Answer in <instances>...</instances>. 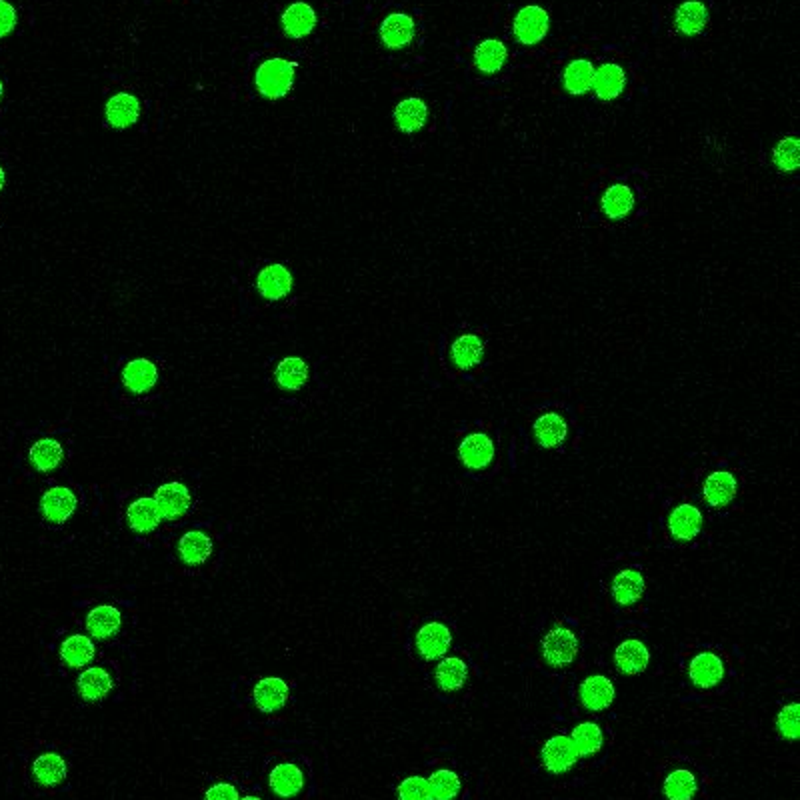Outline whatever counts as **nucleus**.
<instances>
[{"label": "nucleus", "instance_id": "f257e3e1", "mask_svg": "<svg viewBox=\"0 0 800 800\" xmlns=\"http://www.w3.org/2000/svg\"><path fill=\"white\" fill-rule=\"evenodd\" d=\"M296 64L285 59H268L257 71V89L267 99L287 97L293 87Z\"/></svg>", "mask_w": 800, "mask_h": 800}, {"label": "nucleus", "instance_id": "f03ea898", "mask_svg": "<svg viewBox=\"0 0 800 800\" xmlns=\"http://www.w3.org/2000/svg\"><path fill=\"white\" fill-rule=\"evenodd\" d=\"M580 651L579 636L567 626H554L541 640V653L544 663L554 668L569 666L577 661Z\"/></svg>", "mask_w": 800, "mask_h": 800}, {"label": "nucleus", "instance_id": "7ed1b4c3", "mask_svg": "<svg viewBox=\"0 0 800 800\" xmlns=\"http://www.w3.org/2000/svg\"><path fill=\"white\" fill-rule=\"evenodd\" d=\"M577 760L579 752L574 748L570 737H564V734L549 739L541 750L542 767L551 775H567L577 765Z\"/></svg>", "mask_w": 800, "mask_h": 800}, {"label": "nucleus", "instance_id": "20e7f679", "mask_svg": "<svg viewBox=\"0 0 800 800\" xmlns=\"http://www.w3.org/2000/svg\"><path fill=\"white\" fill-rule=\"evenodd\" d=\"M549 13L541 6H524L514 16L513 31L516 41L524 46L539 44L549 33Z\"/></svg>", "mask_w": 800, "mask_h": 800}, {"label": "nucleus", "instance_id": "39448f33", "mask_svg": "<svg viewBox=\"0 0 800 800\" xmlns=\"http://www.w3.org/2000/svg\"><path fill=\"white\" fill-rule=\"evenodd\" d=\"M615 682L605 674L587 676L579 686L580 704L590 712L607 711L615 701Z\"/></svg>", "mask_w": 800, "mask_h": 800}, {"label": "nucleus", "instance_id": "423d86ee", "mask_svg": "<svg viewBox=\"0 0 800 800\" xmlns=\"http://www.w3.org/2000/svg\"><path fill=\"white\" fill-rule=\"evenodd\" d=\"M458 458L470 470H483L494 460V442L485 432H473L458 445Z\"/></svg>", "mask_w": 800, "mask_h": 800}, {"label": "nucleus", "instance_id": "0eeeda50", "mask_svg": "<svg viewBox=\"0 0 800 800\" xmlns=\"http://www.w3.org/2000/svg\"><path fill=\"white\" fill-rule=\"evenodd\" d=\"M453 643V633L445 623H427L417 633V651L425 661L445 656Z\"/></svg>", "mask_w": 800, "mask_h": 800}, {"label": "nucleus", "instance_id": "6e6552de", "mask_svg": "<svg viewBox=\"0 0 800 800\" xmlns=\"http://www.w3.org/2000/svg\"><path fill=\"white\" fill-rule=\"evenodd\" d=\"M689 679L701 691L714 689L724 679V663L711 651L696 654L689 664Z\"/></svg>", "mask_w": 800, "mask_h": 800}, {"label": "nucleus", "instance_id": "1a4fd4ad", "mask_svg": "<svg viewBox=\"0 0 800 800\" xmlns=\"http://www.w3.org/2000/svg\"><path fill=\"white\" fill-rule=\"evenodd\" d=\"M702 529V514L699 508L689 503H682L673 508L671 516H668V532L673 534L676 541H692L699 536Z\"/></svg>", "mask_w": 800, "mask_h": 800}, {"label": "nucleus", "instance_id": "9d476101", "mask_svg": "<svg viewBox=\"0 0 800 800\" xmlns=\"http://www.w3.org/2000/svg\"><path fill=\"white\" fill-rule=\"evenodd\" d=\"M155 503L158 506L160 514L163 519L168 521H176L188 511L191 506V493L188 488L181 483H166L163 486H158V491L155 494Z\"/></svg>", "mask_w": 800, "mask_h": 800}, {"label": "nucleus", "instance_id": "9b49d317", "mask_svg": "<svg viewBox=\"0 0 800 800\" xmlns=\"http://www.w3.org/2000/svg\"><path fill=\"white\" fill-rule=\"evenodd\" d=\"M664 800H694L701 793V780L691 768H673L663 778Z\"/></svg>", "mask_w": 800, "mask_h": 800}, {"label": "nucleus", "instance_id": "f8f14e48", "mask_svg": "<svg viewBox=\"0 0 800 800\" xmlns=\"http://www.w3.org/2000/svg\"><path fill=\"white\" fill-rule=\"evenodd\" d=\"M414 33H417V26H414L412 16L404 13H392L381 24V41L392 51L404 49V46L410 44Z\"/></svg>", "mask_w": 800, "mask_h": 800}, {"label": "nucleus", "instance_id": "ddd939ff", "mask_svg": "<svg viewBox=\"0 0 800 800\" xmlns=\"http://www.w3.org/2000/svg\"><path fill=\"white\" fill-rule=\"evenodd\" d=\"M648 663H651V653H648V646L643 640L628 638L616 646L615 664L620 673L640 674L646 671Z\"/></svg>", "mask_w": 800, "mask_h": 800}, {"label": "nucleus", "instance_id": "4468645a", "mask_svg": "<svg viewBox=\"0 0 800 800\" xmlns=\"http://www.w3.org/2000/svg\"><path fill=\"white\" fill-rule=\"evenodd\" d=\"M737 491H739V483L729 470H717V473L709 475L702 485L704 501L714 508H722L730 504L732 498L737 496Z\"/></svg>", "mask_w": 800, "mask_h": 800}, {"label": "nucleus", "instance_id": "2eb2a0df", "mask_svg": "<svg viewBox=\"0 0 800 800\" xmlns=\"http://www.w3.org/2000/svg\"><path fill=\"white\" fill-rule=\"evenodd\" d=\"M268 786L280 798H295L305 788V775L293 762H280L270 770Z\"/></svg>", "mask_w": 800, "mask_h": 800}, {"label": "nucleus", "instance_id": "dca6fc26", "mask_svg": "<svg viewBox=\"0 0 800 800\" xmlns=\"http://www.w3.org/2000/svg\"><path fill=\"white\" fill-rule=\"evenodd\" d=\"M41 508L46 519L61 524L72 516L74 508H77V496L67 486H54L42 494Z\"/></svg>", "mask_w": 800, "mask_h": 800}, {"label": "nucleus", "instance_id": "f3484780", "mask_svg": "<svg viewBox=\"0 0 800 800\" xmlns=\"http://www.w3.org/2000/svg\"><path fill=\"white\" fill-rule=\"evenodd\" d=\"M645 590H646L645 574L635 570V569L620 570L613 579V585H610L613 598L618 602L620 607H633L635 602L643 598Z\"/></svg>", "mask_w": 800, "mask_h": 800}, {"label": "nucleus", "instance_id": "a211bd4d", "mask_svg": "<svg viewBox=\"0 0 800 800\" xmlns=\"http://www.w3.org/2000/svg\"><path fill=\"white\" fill-rule=\"evenodd\" d=\"M105 117L108 125L117 130L133 127L140 117V102L136 97L128 92L115 94V97L107 102Z\"/></svg>", "mask_w": 800, "mask_h": 800}, {"label": "nucleus", "instance_id": "6ab92c4d", "mask_svg": "<svg viewBox=\"0 0 800 800\" xmlns=\"http://www.w3.org/2000/svg\"><path fill=\"white\" fill-rule=\"evenodd\" d=\"M592 89L595 94L602 100H615L626 89V74L618 67V64L607 62L595 71V79H592Z\"/></svg>", "mask_w": 800, "mask_h": 800}, {"label": "nucleus", "instance_id": "aec40b11", "mask_svg": "<svg viewBox=\"0 0 800 800\" xmlns=\"http://www.w3.org/2000/svg\"><path fill=\"white\" fill-rule=\"evenodd\" d=\"M252 696L262 712H275L285 707L288 701V684L277 676H267L254 686Z\"/></svg>", "mask_w": 800, "mask_h": 800}, {"label": "nucleus", "instance_id": "412c9836", "mask_svg": "<svg viewBox=\"0 0 800 800\" xmlns=\"http://www.w3.org/2000/svg\"><path fill=\"white\" fill-rule=\"evenodd\" d=\"M532 432L536 442H539L542 448H557L567 440L569 425L559 412H547L536 419Z\"/></svg>", "mask_w": 800, "mask_h": 800}, {"label": "nucleus", "instance_id": "4be33fe9", "mask_svg": "<svg viewBox=\"0 0 800 800\" xmlns=\"http://www.w3.org/2000/svg\"><path fill=\"white\" fill-rule=\"evenodd\" d=\"M259 293L267 300H280L285 298L290 288H293V277L282 265H270L259 272L257 278Z\"/></svg>", "mask_w": 800, "mask_h": 800}, {"label": "nucleus", "instance_id": "5701e85b", "mask_svg": "<svg viewBox=\"0 0 800 800\" xmlns=\"http://www.w3.org/2000/svg\"><path fill=\"white\" fill-rule=\"evenodd\" d=\"M67 760L59 752H44L33 762V776L42 788L59 786L67 778Z\"/></svg>", "mask_w": 800, "mask_h": 800}, {"label": "nucleus", "instance_id": "b1692460", "mask_svg": "<svg viewBox=\"0 0 800 800\" xmlns=\"http://www.w3.org/2000/svg\"><path fill=\"white\" fill-rule=\"evenodd\" d=\"M428 118V107L427 102L419 97H410L400 100L394 107V122H397L399 130L402 133H419L425 127Z\"/></svg>", "mask_w": 800, "mask_h": 800}, {"label": "nucleus", "instance_id": "393cba45", "mask_svg": "<svg viewBox=\"0 0 800 800\" xmlns=\"http://www.w3.org/2000/svg\"><path fill=\"white\" fill-rule=\"evenodd\" d=\"M156 381H158L156 366L146 359L130 361L125 366V371H122V382H125V387L135 394L148 392L155 387Z\"/></svg>", "mask_w": 800, "mask_h": 800}, {"label": "nucleus", "instance_id": "a878e982", "mask_svg": "<svg viewBox=\"0 0 800 800\" xmlns=\"http://www.w3.org/2000/svg\"><path fill=\"white\" fill-rule=\"evenodd\" d=\"M468 681V666L458 656H447L445 661H440L435 671V682L440 691L445 692H456L465 686Z\"/></svg>", "mask_w": 800, "mask_h": 800}, {"label": "nucleus", "instance_id": "bb28decb", "mask_svg": "<svg viewBox=\"0 0 800 800\" xmlns=\"http://www.w3.org/2000/svg\"><path fill=\"white\" fill-rule=\"evenodd\" d=\"M485 344L476 334H463L450 346V359L460 371H470L483 361Z\"/></svg>", "mask_w": 800, "mask_h": 800}, {"label": "nucleus", "instance_id": "cd10ccee", "mask_svg": "<svg viewBox=\"0 0 800 800\" xmlns=\"http://www.w3.org/2000/svg\"><path fill=\"white\" fill-rule=\"evenodd\" d=\"M316 26V13L305 3H296L282 13V28L293 39H303Z\"/></svg>", "mask_w": 800, "mask_h": 800}, {"label": "nucleus", "instance_id": "c85d7f7f", "mask_svg": "<svg viewBox=\"0 0 800 800\" xmlns=\"http://www.w3.org/2000/svg\"><path fill=\"white\" fill-rule=\"evenodd\" d=\"M709 24V8L701 3H684L674 13L676 31L684 36L701 34Z\"/></svg>", "mask_w": 800, "mask_h": 800}, {"label": "nucleus", "instance_id": "c756f323", "mask_svg": "<svg viewBox=\"0 0 800 800\" xmlns=\"http://www.w3.org/2000/svg\"><path fill=\"white\" fill-rule=\"evenodd\" d=\"M127 519L135 532H150L163 521V514H160L155 498L145 496L128 506Z\"/></svg>", "mask_w": 800, "mask_h": 800}, {"label": "nucleus", "instance_id": "7c9ffc66", "mask_svg": "<svg viewBox=\"0 0 800 800\" xmlns=\"http://www.w3.org/2000/svg\"><path fill=\"white\" fill-rule=\"evenodd\" d=\"M600 206L602 212H605L608 219L620 221L635 209V194L626 184H613L607 188L605 194H602Z\"/></svg>", "mask_w": 800, "mask_h": 800}, {"label": "nucleus", "instance_id": "2f4dec72", "mask_svg": "<svg viewBox=\"0 0 800 800\" xmlns=\"http://www.w3.org/2000/svg\"><path fill=\"white\" fill-rule=\"evenodd\" d=\"M122 625V616L118 613V608L115 607H97L94 610H90L87 616V630L94 636V638H110L118 633V628Z\"/></svg>", "mask_w": 800, "mask_h": 800}, {"label": "nucleus", "instance_id": "473e14b6", "mask_svg": "<svg viewBox=\"0 0 800 800\" xmlns=\"http://www.w3.org/2000/svg\"><path fill=\"white\" fill-rule=\"evenodd\" d=\"M212 552V541L209 534H204L201 531H191L186 532L181 542H178V554L184 564H191V567H196V564H202L206 559L211 557Z\"/></svg>", "mask_w": 800, "mask_h": 800}, {"label": "nucleus", "instance_id": "72a5a7b5", "mask_svg": "<svg viewBox=\"0 0 800 800\" xmlns=\"http://www.w3.org/2000/svg\"><path fill=\"white\" fill-rule=\"evenodd\" d=\"M592 79H595V67L587 59H577L567 64L564 69V89L572 97H582L592 89Z\"/></svg>", "mask_w": 800, "mask_h": 800}, {"label": "nucleus", "instance_id": "f704fd0d", "mask_svg": "<svg viewBox=\"0 0 800 800\" xmlns=\"http://www.w3.org/2000/svg\"><path fill=\"white\" fill-rule=\"evenodd\" d=\"M112 679L100 666H92L84 671L79 679V692L84 701H100L110 692Z\"/></svg>", "mask_w": 800, "mask_h": 800}, {"label": "nucleus", "instance_id": "c9c22d12", "mask_svg": "<svg viewBox=\"0 0 800 800\" xmlns=\"http://www.w3.org/2000/svg\"><path fill=\"white\" fill-rule=\"evenodd\" d=\"M506 46L504 42L496 39H486L476 46L475 51V64L480 72L494 74L504 67L506 62Z\"/></svg>", "mask_w": 800, "mask_h": 800}, {"label": "nucleus", "instance_id": "e433bc0d", "mask_svg": "<svg viewBox=\"0 0 800 800\" xmlns=\"http://www.w3.org/2000/svg\"><path fill=\"white\" fill-rule=\"evenodd\" d=\"M570 740L579 752V758H587L597 755L605 745V734L597 722H582L570 732Z\"/></svg>", "mask_w": 800, "mask_h": 800}, {"label": "nucleus", "instance_id": "4c0bfd02", "mask_svg": "<svg viewBox=\"0 0 800 800\" xmlns=\"http://www.w3.org/2000/svg\"><path fill=\"white\" fill-rule=\"evenodd\" d=\"M427 780L432 800H456L463 793V780L450 768H438Z\"/></svg>", "mask_w": 800, "mask_h": 800}, {"label": "nucleus", "instance_id": "58836bf2", "mask_svg": "<svg viewBox=\"0 0 800 800\" xmlns=\"http://www.w3.org/2000/svg\"><path fill=\"white\" fill-rule=\"evenodd\" d=\"M62 456H64L62 447L52 438L36 440L31 447V453H28L33 466L36 470H41V473H51V470H54L62 463Z\"/></svg>", "mask_w": 800, "mask_h": 800}, {"label": "nucleus", "instance_id": "ea45409f", "mask_svg": "<svg viewBox=\"0 0 800 800\" xmlns=\"http://www.w3.org/2000/svg\"><path fill=\"white\" fill-rule=\"evenodd\" d=\"M308 379V366L298 356H288L277 366V382L285 391H298Z\"/></svg>", "mask_w": 800, "mask_h": 800}, {"label": "nucleus", "instance_id": "a19ab883", "mask_svg": "<svg viewBox=\"0 0 800 800\" xmlns=\"http://www.w3.org/2000/svg\"><path fill=\"white\" fill-rule=\"evenodd\" d=\"M92 656H94V645L90 643V638L84 635L69 636L61 646V658L72 668H79L90 663Z\"/></svg>", "mask_w": 800, "mask_h": 800}, {"label": "nucleus", "instance_id": "79ce46f5", "mask_svg": "<svg viewBox=\"0 0 800 800\" xmlns=\"http://www.w3.org/2000/svg\"><path fill=\"white\" fill-rule=\"evenodd\" d=\"M798 148H800V143H798L796 136H786V138L780 140V143L775 146V153H773L775 165L778 166V171H783V173L796 171L798 165H800Z\"/></svg>", "mask_w": 800, "mask_h": 800}, {"label": "nucleus", "instance_id": "37998d69", "mask_svg": "<svg viewBox=\"0 0 800 800\" xmlns=\"http://www.w3.org/2000/svg\"><path fill=\"white\" fill-rule=\"evenodd\" d=\"M399 800H432L428 780L425 776H407L397 786Z\"/></svg>", "mask_w": 800, "mask_h": 800}, {"label": "nucleus", "instance_id": "c03bdc74", "mask_svg": "<svg viewBox=\"0 0 800 800\" xmlns=\"http://www.w3.org/2000/svg\"><path fill=\"white\" fill-rule=\"evenodd\" d=\"M798 712H800L798 702H790V704H786V707H783V711L778 712L776 729H778L780 737H783V739H786V740H798V730H800Z\"/></svg>", "mask_w": 800, "mask_h": 800}, {"label": "nucleus", "instance_id": "a18cd8bd", "mask_svg": "<svg viewBox=\"0 0 800 800\" xmlns=\"http://www.w3.org/2000/svg\"><path fill=\"white\" fill-rule=\"evenodd\" d=\"M239 788L231 783H216L204 793V800H239Z\"/></svg>", "mask_w": 800, "mask_h": 800}, {"label": "nucleus", "instance_id": "49530a36", "mask_svg": "<svg viewBox=\"0 0 800 800\" xmlns=\"http://www.w3.org/2000/svg\"><path fill=\"white\" fill-rule=\"evenodd\" d=\"M14 26H16L14 6L5 3V0H0V39L6 36L8 33H13Z\"/></svg>", "mask_w": 800, "mask_h": 800}, {"label": "nucleus", "instance_id": "de8ad7c7", "mask_svg": "<svg viewBox=\"0 0 800 800\" xmlns=\"http://www.w3.org/2000/svg\"><path fill=\"white\" fill-rule=\"evenodd\" d=\"M5 181H6V176H5L3 166H0V191H3V188H5Z\"/></svg>", "mask_w": 800, "mask_h": 800}, {"label": "nucleus", "instance_id": "09e8293b", "mask_svg": "<svg viewBox=\"0 0 800 800\" xmlns=\"http://www.w3.org/2000/svg\"><path fill=\"white\" fill-rule=\"evenodd\" d=\"M239 800H262V798L260 796H254V795H249V796H242Z\"/></svg>", "mask_w": 800, "mask_h": 800}, {"label": "nucleus", "instance_id": "8fccbe9b", "mask_svg": "<svg viewBox=\"0 0 800 800\" xmlns=\"http://www.w3.org/2000/svg\"><path fill=\"white\" fill-rule=\"evenodd\" d=\"M0 97H3V80H0Z\"/></svg>", "mask_w": 800, "mask_h": 800}]
</instances>
